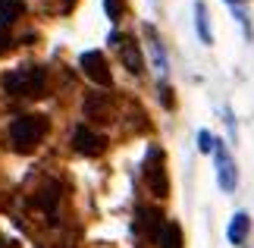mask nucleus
<instances>
[{
	"instance_id": "nucleus-1",
	"label": "nucleus",
	"mask_w": 254,
	"mask_h": 248,
	"mask_svg": "<svg viewBox=\"0 0 254 248\" xmlns=\"http://www.w3.org/2000/svg\"><path fill=\"white\" fill-rule=\"evenodd\" d=\"M47 129H51V123H47V116H41V113H22V116H16V120L9 123V132H6L9 148L19 151V154L35 151V148L44 142Z\"/></svg>"
},
{
	"instance_id": "nucleus-2",
	"label": "nucleus",
	"mask_w": 254,
	"mask_h": 248,
	"mask_svg": "<svg viewBox=\"0 0 254 248\" xmlns=\"http://www.w3.org/2000/svg\"><path fill=\"white\" fill-rule=\"evenodd\" d=\"M3 88L19 97H41L47 91V69L38 63H22L3 76Z\"/></svg>"
},
{
	"instance_id": "nucleus-3",
	"label": "nucleus",
	"mask_w": 254,
	"mask_h": 248,
	"mask_svg": "<svg viewBox=\"0 0 254 248\" xmlns=\"http://www.w3.org/2000/svg\"><path fill=\"white\" fill-rule=\"evenodd\" d=\"M213 170H217L220 192H236V188H239V166H236L229 148L223 142H217V148H213Z\"/></svg>"
},
{
	"instance_id": "nucleus-4",
	"label": "nucleus",
	"mask_w": 254,
	"mask_h": 248,
	"mask_svg": "<svg viewBox=\"0 0 254 248\" xmlns=\"http://www.w3.org/2000/svg\"><path fill=\"white\" fill-rule=\"evenodd\" d=\"M144 182H148L151 195L167 198L170 179H167V170H163V151H157V148H151L148 157H144Z\"/></svg>"
},
{
	"instance_id": "nucleus-5",
	"label": "nucleus",
	"mask_w": 254,
	"mask_h": 248,
	"mask_svg": "<svg viewBox=\"0 0 254 248\" xmlns=\"http://www.w3.org/2000/svg\"><path fill=\"white\" fill-rule=\"evenodd\" d=\"M79 69L85 73V79H91L94 85H101V88H110V85H113L110 66H107V60H104L101 51H85V54L79 57Z\"/></svg>"
},
{
	"instance_id": "nucleus-6",
	"label": "nucleus",
	"mask_w": 254,
	"mask_h": 248,
	"mask_svg": "<svg viewBox=\"0 0 254 248\" xmlns=\"http://www.w3.org/2000/svg\"><path fill=\"white\" fill-rule=\"evenodd\" d=\"M72 148H75L79 154H85V157H97V154H104L107 142L94 132V129H88V126H75V132H72Z\"/></svg>"
},
{
	"instance_id": "nucleus-7",
	"label": "nucleus",
	"mask_w": 254,
	"mask_h": 248,
	"mask_svg": "<svg viewBox=\"0 0 254 248\" xmlns=\"http://www.w3.org/2000/svg\"><path fill=\"white\" fill-rule=\"evenodd\" d=\"M120 57H123V66L129 69L132 76H141L144 73V54H141V47L135 38H120Z\"/></svg>"
},
{
	"instance_id": "nucleus-8",
	"label": "nucleus",
	"mask_w": 254,
	"mask_h": 248,
	"mask_svg": "<svg viewBox=\"0 0 254 248\" xmlns=\"http://www.w3.org/2000/svg\"><path fill=\"white\" fill-rule=\"evenodd\" d=\"M248 233H251V214L248 211H236L232 220H229V226H226V239L232 245H245Z\"/></svg>"
},
{
	"instance_id": "nucleus-9",
	"label": "nucleus",
	"mask_w": 254,
	"mask_h": 248,
	"mask_svg": "<svg viewBox=\"0 0 254 248\" xmlns=\"http://www.w3.org/2000/svg\"><path fill=\"white\" fill-rule=\"evenodd\" d=\"M144 35H148L151 63H154V69H157V76L163 79V76H167V47H163V41L157 38V32H154V25H144Z\"/></svg>"
},
{
	"instance_id": "nucleus-10",
	"label": "nucleus",
	"mask_w": 254,
	"mask_h": 248,
	"mask_svg": "<svg viewBox=\"0 0 254 248\" xmlns=\"http://www.w3.org/2000/svg\"><path fill=\"white\" fill-rule=\"evenodd\" d=\"M154 245L157 248H182V226L176 220H163L160 230L154 233Z\"/></svg>"
},
{
	"instance_id": "nucleus-11",
	"label": "nucleus",
	"mask_w": 254,
	"mask_h": 248,
	"mask_svg": "<svg viewBox=\"0 0 254 248\" xmlns=\"http://www.w3.org/2000/svg\"><path fill=\"white\" fill-rule=\"evenodd\" d=\"M85 116H91L97 123L110 120V97L107 94H88L85 97Z\"/></svg>"
},
{
	"instance_id": "nucleus-12",
	"label": "nucleus",
	"mask_w": 254,
	"mask_h": 248,
	"mask_svg": "<svg viewBox=\"0 0 254 248\" xmlns=\"http://www.w3.org/2000/svg\"><path fill=\"white\" fill-rule=\"evenodd\" d=\"M194 25H198L201 44H213V28H210V16H207V3L204 0H194Z\"/></svg>"
},
{
	"instance_id": "nucleus-13",
	"label": "nucleus",
	"mask_w": 254,
	"mask_h": 248,
	"mask_svg": "<svg viewBox=\"0 0 254 248\" xmlns=\"http://www.w3.org/2000/svg\"><path fill=\"white\" fill-rule=\"evenodd\" d=\"M35 201H38V204H41L44 211H47V217H54V214H57V201H60V185H57V182L44 185L41 192L35 195Z\"/></svg>"
},
{
	"instance_id": "nucleus-14",
	"label": "nucleus",
	"mask_w": 254,
	"mask_h": 248,
	"mask_svg": "<svg viewBox=\"0 0 254 248\" xmlns=\"http://www.w3.org/2000/svg\"><path fill=\"white\" fill-rule=\"evenodd\" d=\"M22 16V6L16 0H0V25H13Z\"/></svg>"
},
{
	"instance_id": "nucleus-15",
	"label": "nucleus",
	"mask_w": 254,
	"mask_h": 248,
	"mask_svg": "<svg viewBox=\"0 0 254 248\" xmlns=\"http://www.w3.org/2000/svg\"><path fill=\"white\" fill-rule=\"evenodd\" d=\"M229 9L236 13V19L242 22V28H245V35H251V22H248V9H245V0H226Z\"/></svg>"
},
{
	"instance_id": "nucleus-16",
	"label": "nucleus",
	"mask_w": 254,
	"mask_h": 248,
	"mask_svg": "<svg viewBox=\"0 0 254 248\" xmlns=\"http://www.w3.org/2000/svg\"><path fill=\"white\" fill-rule=\"evenodd\" d=\"M217 142H220V138L210 135V129H201V132H198V151H201V154H213Z\"/></svg>"
},
{
	"instance_id": "nucleus-17",
	"label": "nucleus",
	"mask_w": 254,
	"mask_h": 248,
	"mask_svg": "<svg viewBox=\"0 0 254 248\" xmlns=\"http://www.w3.org/2000/svg\"><path fill=\"white\" fill-rule=\"evenodd\" d=\"M123 6H126V0H104V9H107V19L116 25L123 19Z\"/></svg>"
},
{
	"instance_id": "nucleus-18",
	"label": "nucleus",
	"mask_w": 254,
	"mask_h": 248,
	"mask_svg": "<svg viewBox=\"0 0 254 248\" xmlns=\"http://www.w3.org/2000/svg\"><path fill=\"white\" fill-rule=\"evenodd\" d=\"M9 47H13V35H9L6 25H0V54H6Z\"/></svg>"
},
{
	"instance_id": "nucleus-19",
	"label": "nucleus",
	"mask_w": 254,
	"mask_h": 248,
	"mask_svg": "<svg viewBox=\"0 0 254 248\" xmlns=\"http://www.w3.org/2000/svg\"><path fill=\"white\" fill-rule=\"evenodd\" d=\"M157 94H160L163 107H173V94H170V85H157Z\"/></svg>"
}]
</instances>
